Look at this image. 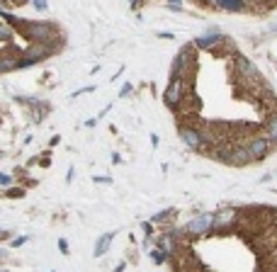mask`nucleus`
Returning a JSON list of instances; mask_svg holds the SVG:
<instances>
[{
    "label": "nucleus",
    "instance_id": "obj_1",
    "mask_svg": "<svg viewBox=\"0 0 277 272\" xmlns=\"http://www.w3.org/2000/svg\"><path fill=\"white\" fill-rule=\"evenodd\" d=\"M22 32L34 42V44H44L54 37V27L46 24V22H29V24H22Z\"/></svg>",
    "mask_w": 277,
    "mask_h": 272
},
{
    "label": "nucleus",
    "instance_id": "obj_2",
    "mask_svg": "<svg viewBox=\"0 0 277 272\" xmlns=\"http://www.w3.org/2000/svg\"><path fill=\"white\" fill-rule=\"evenodd\" d=\"M246 151H248L251 160H253V158H255V160H260V158H265V156H268V151H270V141H268L265 136H255V138H251V141H248Z\"/></svg>",
    "mask_w": 277,
    "mask_h": 272
},
{
    "label": "nucleus",
    "instance_id": "obj_3",
    "mask_svg": "<svg viewBox=\"0 0 277 272\" xmlns=\"http://www.w3.org/2000/svg\"><path fill=\"white\" fill-rule=\"evenodd\" d=\"M214 226V214H202V216H197V219H192L190 224H187V233H192V236H197V233H205Z\"/></svg>",
    "mask_w": 277,
    "mask_h": 272
},
{
    "label": "nucleus",
    "instance_id": "obj_4",
    "mask_svg": "<svg viewBox=\"0 0 277 272\" xmlns=\"http://www.w3.org/2000/svg\"><path fill=\"white\" fill-rule=\"evenodd\" d=\"M51 51H54L51 46H32V49L24 54V61H20V66H32V64H37V61H44Z\"/></svg>",
    "mask_w": 277,
    "mask_h": 272
},
{
    "label": "nucleus",
    "instance_id": "obj_5",
    "mask_svg": "<svg viewBox=\"0 0 277 272\" xmlns=\"http://www.w3.org/2000/svg\"><path fill=\"white\" fill-rule=\"evenodd\" d=\"M163 97H165V105H168V107H175V105L183 100V83H180V80H173V83L168 85V90H165Z\"/></svg>",
    "mask_w": 277,
    "mask_h": 272
},
{
    "label": "nucleus",
    "instance_id": "obj_6",
    "mask_svg": "<svg viewBox=\"0 0 277 272\" xmlns=\"http://www.w3.org/2000/svg\"><path fill=\"white\" fill-rule=\"evenodd\" d=\"M180 138L185 141V146H190L192 151H197V148H202V143H205V138L200 132H195V129H180Z\"/></svg>",
    "mask_w": 277,
    "mask_h": 272
},
{
    "label": "nucleus",
    "instance_id": "obj_7",
    "mask_svg": "<svg viewBox=\"0 0 277 272\" xmlns=\"http://www.w3.org/2000/svg\"><path fill=\"white\" fill-rule=\"evenodd\" d=\"M187 61H190V46H185L178 56H175V64H173V73H175V78L178 75H183L185 73V68H187Z\"/></svg>",
    "mask_w": 277,
    "mask_h": 272
},
{
    "label": "nucleus",
    "instance_id": "obj_8",
    "mask_svg": "<svg viewBox=\"0 0 277 272\" xmlns=\"http://www.w3.org/2000/svg\"><path fill=\"white\" fill-rule=\"evenodd\" d=\"M112 238H115V233H112V231H110V233H102V238H97V243H95V255H97V258L107 253V248H110Z\"/></svg>",
    "mask_w": 277,
    "mask_h": 272
},
{
    "label": "nucleus",
    "instance_id": "obj_9",
    "mask_svg": "<svg viewBox=\"0 0 277 272\" xmlns=\"http://www.w3.org/2000/svg\"><path fill=\"white\" fill-rule=\"evenodd\" d=\"M238 70H241V73H243L246 78H255V75H258V70H255V66H253V64L248 61V59H243V56L238 59Z\"/></svg>",
    "mask_w": 277,
    "mask_h": 272
},
{
    "label": "nucleus",
    "instance_id": "obj_10",
    "mask_svg": "<svg viewBox=\"0 0 277 272\" xmlns=\"http://www.w3.org/2000/svg\"><path fill=\"white\" fill-rule=\"evenodd\" d=\"M233 209H224V211H219V216H214V226H226L231 219H233Z\"/></svg>",
    "mask_w": 277,
    "mask_h": 272
},
{
    "label": "nucleus",
    "instance_id": "obj_11",
    "mask_svg": "<svg viewBox=\"0 0 277 272\" xmlns=\"http://www.w3.org/2000/svg\"><path fill=\"white\" fill-rule=\"evenodd\" d=\"M216 5H219V7H224V10H229V12L243 10V2H241V0H216Z\"/></svg>",
    "mask_w": 277,
    "mask_h": 272
},
{
    "label": "nucleus",
    "instance_id": "obj_12",
    "mask_svg": "<svg viewBox=\"0 0 277 272\" xmlns=\"http://www.w3.org/2000/svg\"><path fill=\"white\" fill-rule=\"evenodd\" d=\"M231 156H233V163H238V165H243V163H248V160H251V156H248V151H246V148H233V151H231Z\"/></svg>",
    "mask_w": 277,
    "mask_h": 272
},
{
    "label": "nucleus",
    "instance_id": "obj_13",
    "mask_svg": "<svg viewBox=\"0 0 277 272\" xmlns=\"http://www.w3.org/2000/svg\"><path fill=\"white\" fill-rule=\"evenodd\" d=\"M216 42H219V34H205V37L195 39V44H197V46H202V49H207V46L216 44Z\"/></svg>",
    "mask_w": 277,
    "mask_h": 272
},
{
    "label": "nucleus",
    "instance_id": "obj_14",
    "mask_svg": "<svg viewBox=\"0 0 277 272\" xmlns=\"http://www.w3.org/2000/svg\"><path fill=\"white\" fill-rule=\"evenodd\" d=\"M17 66H20L17 59H10V56L0 59V70H12V68H17Z\"/></svg>",
    "mask_w": 277,
    "mask_h": 272
},
{
    "label": "nucleus",
    "instance_id": "obj_15",
    "mask_svg": "<svg viewBox=\"0 0 277 272\" xmlns=\"http://www.w3.org/2000/svg\"><path fill=\"white\" fill-rule=\"evenodd\" d=\"M12 34H15V32H12V27L0 22V42H10V39H12Z\"/></svg>",
    "mask_w": 277,
    "mask_h": 272
},
{
    "label": "nucleus",
    "instance_id": "obj_16",
    "mask_svg": "<svg viewBox=\"0 0 277 272\" xmlns=\"http://www.w3.org/2000/svg\"><path fill=\"white\" fill-rule=\"evenodd\" d=\"M151 258H153V263H158V265H161V263H165V258H168V253H165L163 248H156V250L151 253Z\"/></svg>",
    "mask_w": 277,
    "mask_h": 272
},
{
    "label": "nucleus",
    "instance_id": "obj_17",
    "mask_svg": "<svg viewBox=\"0 0 277 272\" xmlns=\"http://www.w3.org/2000/svg\"><path fill=\"white\" fill-rule=\"evenodd\" d=\"M268 136L277 141V114L275 117H270V122H268Z\"/></svg>",
    "mask_w": 277,
    "mask_h": 272
},
{
    "label": "nucleus",
    "instance_id": "obj_18",
    "mask_svg": "<svg viewBox=\"0 0 277 272\" xmlns=\"http://www.w3.org/2000/svg\"><path fill=\"white\" fill-rule=\"evenodd\" d=\"M168 214H173V209H163V211H158V214H153V219L151 221H163Z\"/></svg>",
    "mask_w": 277,
    "mask_h": 272
},
{
    "label": "nucleus",
    "instance_id": "obj_19",
    "mask_svg": "<svg viewBox=\"0 0 277 272\" xmlns=\"http://www.w3.org/2000/svg\"><path fill=\"white\" fill-rule=\"evenodd\" d=\"M10 182H12V178H10V175H5V173H0V185H2V187H7Z\"/></svg>",
    "mask_w": 277,
    "mask_h": 272
},
{
    "label": "nucleus",
    "instance_id": "obj_20",
    "mask_svg": "<svg viewBox=\"0 0 277 272\" xmlns=\"http://www.w3.org/2000/svg\"><path fill=\"white\" fill-rule=\"evenodd\" d=\"M34 7L37 10H46V0H34Z\"/></svg>",
    "mask_w": 277,
    "mask_h": 272
},
{
    "label": "nucleus",
    "instance_id": "obj_21",
    "mask_svg": "<svg viewBox=\"0 0 277 272\" xmlns=\"http://www.w3.org/2000/svg\"><path fill=\"white\" fill-rule=\"evenodd\" d=\"M129 92H132V85H124L122 92H119V97H124V95H129Z\"/></svg>",
    "mask_w": 277,
    "mask_h": 272
},
{
    "label": "nucleus",
    "instance_id": "obj_22",
    "mask_svg": "<svg viewBox=\"0 0 277 272\" xmlns=\"http://www.w3.org/2000/svg\"><path fill=\"white\" fill-rule=\"evenodd\" d=\"M7 195H10V197H22V195H24V192H22V190H10V192H7Z\"/></svg>",
    "mask_w": 277,
    "mask_h": 272
},
{
    "label": "nucleus",
    "instance_id": "obj_23",
    "mask_svg": "<svg viewBox=\"0 0 277 272\" xmlns=\"http://www.w3.org/2000/svg\"><path fill=\"white\" fill-rule=\"evenodd\" d=\"M24 241H27V236H22V238H15V241H12V246H22Z\"/></svg>",
    "mask_w": 277,
    "mask_h": 272
},
{
    "label": "nucleus",
    "instance_id": "obj_24",
    "mask_svg": "<svg viewBox=\"0 0 277 272\" xmlns=\"http://www.w3.org/2000/svg\"><path fill=\"white\" fill-rule=\"evenodd\" d=\"M59 248H61L64 253H69V243H66V241H59Z\"/></svg>",
    "mask_w": 277,
    "mask_h": 272
},
{
    "label": "nucleus",
    "instance_id": "obj_25",
    "mask_svg": "<svg viewBox=\"0 0 277 272\" xmlns=\"http://www.w3.org/2000/svg\"><path fill=\"white\" fill-rule=\"evenodd\" d=\"M168 2H170V7H178V10L183 7V2H180V0H168Z\"/></svg>",
    "mask_w": 277,
    "mask_h": 272
},
{
    "label": "nucleus",
    "instance_id": "obj_26",
    "mask_svg": "<svg viewBox=\"0 0 277 272\" xmlns=\"http://www.w3.org/2000/svg\"><path fill=\"white\" fill-rule=\"evenodd\" d=\"M12 2H17V5H24V2H27V0H12Z\"/></svg>",
    "mask_w": 277,
    "mask_h": 272
},
{
    "label": "nucleus",
    "instance_id": "obj_27",
    "mask_svg": "<svg viewBox=\"0 0 277 272\" xmlns=\"http://www.w3.org/2000/svg\"><path fill=\"white\" fill-rule=\"evenodd\" d=\"M241 2H243V5H246V2H253V0H241Z\"/></svg>",
    "mask_w": 277,
    "mask_h": 272
},
{
    "label": "nucleus",
    "instance_id": "obj_28",
    "mask_svg": "<svg viewBox=\"0 0 277 272\" xmlns=\"http://www.w3.org/2000/svg\"><path fill=\"white\" fill-rule=\"evenodd\" d=\"M2 255H5V253H2V250H0V258H2Z\"/></svg>",
    "mask_w": 277,
    "mask_h": 272
},
{
    "label": "nucleus",
    "instance_id": "obj_29",
    "mask_svg": "<svg viewBox=\"0 0 277 272\" xmlns=\"http://www.w3.org/2000/svg\"><path fill=\"white\" fill-rule=\"evenodd\" d=\"M0 2H2V5H5V0H0Z\"/></svg>",
    "mask_w": 277,
    "mask_h": 272
},
{
    "label": "nucleus",
    "instance_id": "obj_30",
    "mask_svg": "<svg viewBox=\"0 0 277 272\" xmlns=\"http://www.w3.org/2000/svg\"><path fill=\"white\" fill-rule=\"evenodd\" d=\"M275 32H277V27H275Z\"/></svg>",
    "mask_w": 277,
    "mask_h": 272
}]
</instances>
